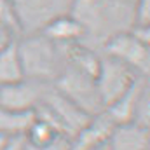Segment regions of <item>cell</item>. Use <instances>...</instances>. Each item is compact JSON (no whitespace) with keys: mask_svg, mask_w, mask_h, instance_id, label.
<instances>
[{"mask_svg":"<svg viewBox=\"0 0 150 150\" xmlns=\"http://www.w3.org/2000/svg\"><path fill=\"white\" fill-rule=\"evenodd\" d=\"M16 49L26 79L52 84L65 67L61 47L40 32L18 37Z\"/></svg>","mask_w":150,"mask_h":150,"instance_id":"obj_1","label":"cell"},{"mask_svg":"<svg viewBox=\"0 0 150 150\" xmlns=\"http://www.w3.org/2000/svg\"><path fill=\"white\" fill-rule=\"evenodd\" d=\"M52 86L68 100H72L77 107H80L86 113L96 115L103 112V103L100 100L94 77L65 65L58 79L52 82Z\"/></svg>","mask_w":150,"mask_h":150,"instance_id":"obj_2","label":"cell"},{"mask_svg":"<svg viewBox=\"0 0 150 150\" xmlns=\"http://www.w3.org/2000/svg\"><path fill=\"white\" fill-rule=\"evenodd\" d=\"M103 54L127 65L138 75L147 77L150 74V45L138 40L129 30L117 32L103 44Z\"/></svg>","mask_w":150,"mask_h":150,"instance_id":"obj_3","label":"cell"},{"mask_svg":"<svg viewBox=\"0 0 150 150\" xmlns=\"http://www.w3.org/2000/svg\"><path fill=\"white\" fill-rule=\"evenodd\" d=\"M142 75H138L134 70H131L127 65L113 59L110 56L101 54L100 70L96 74V89L100 94V100L105 107H108L112 101H115L120 94H124Z\"/></svg>","mask_w":150,"mask_h":150,"instance_id":"obj_4","label":"cell"},{"mask_svg":"<svg viewBox=\"0 0 150 150\" xmlns=\"http://www.w3.org/2000/svg\"><path fill=\"white\" fill-rule=\"evenodd\" d=\"M21 26V35L37 33L51 19L68 14L74 0H11Z\"/></svg>","mask_w":150,"mask_h":150,"instance_id":"obj_5","label":"cell"},{"mask_svg":"<svg viewBox=\"0 0 150 150\" xmlns=\"http://www.w3.org/2000/svg\"><path fill=\"white\" fill-rule=\"evenodd\" d=\"M47 84L32 79H21L0 86V108L7 110H35L42 101Z\"/></svg>","mask_w":150,"mask_h":150,"instance_id":"obj_6","label":"cell"},{"mask_svg":"<svg viewBox=\"0 0 150 150\" xmlns=\"http://www.w3.org/2000/svg\"><path fill=\"white\" fill-rule=\"evenodd\" d=\"M113 124L110 117L105 113V110L96 115H91V119L75 133L72 138L74 150H93L100 145H105L108 142V136L113 129Z\"/></svg>","mask_w":150,"mask_h":150,"instance_id":"obj_7","label":"cell"},{"mask_svg":"<svg viewBox=\"0 0 150 150\" xmlns=\"http://www.w3.org/2000/svg\"><path fill=\"white\" fill-rule=\"evenodd\" d=\"M107 147L108 150H150V127L133 122L115 124Z\"/></svg>","mask_w":150,"mask_h":150,"instance_id":"obj_8","label":"cell"},{"mask_svg":"<svg viewBox=\"0 0 150 150\" xmlns=\"http://www.w3.org/2000/svg\"><path fill=\"white\" fill-rule=\"evenodd\" d=\"M40 33H44L49 40H52L54 44H59V45L72 44V42H84L86 40V32H84L82 25L70 12L51 19L40 30Z\"/></svg>","mask_w":150,"mask_h":150,"instance_id":"obj_9","label":"cell"},{"mask_svg":"<svg viewBox=\"0 0 150 150\" xmlns=\"http://www.w3.org/2000/svg\"><path fill=\"white\" fill-rule=\"evenodd\" d=\"M147 84H149V79L140 77L124 94H120L115 101H112L108 107H105V113L110 117L113 124H127L133 120V112H134L136 101Z\"/></svg>","mask_w":150,"mask_h":150,"instance_id":"obj_10","label":"cell"},{"mask_svg":"<svg viewBox=\"0 0 150 150\" xmlns=\"http://www.w3.org/2000/svg\"><path fill=\"white\" fill-rule=\"evenodd\" d=\"M35 120V110H7L0 108V133L7 138L25 136Z\"/></svg>","mask_w":150,"mask_h":150,"instance_id":"obj_11","label":"cell"},{"mask_svg":"<svg viewBox=\"0 0 150 150\" xmlns=\"http://www.w3.org/2000/svg\"><path fill=\"white\" fill-rule=\"evenodd\" d=\"M25 79L23 68L19 63V56H18V49H16V40L4 47L0 51V86L16 82Z\"/></svg>","mask_w":150,"mask_h":150,"instance_id":"obj_12","label":"cell"},{"mask_svg":"<svg viewBox=\"0 0 150 150\" xmlns=\"http://www.w3.org/2000/svg\"><path fill=\"white\" fill-rule=\"evenodd\" d=\"M56 134H61V133L51 122H47L45 119L38 117L37 113H35V120L32 122L30 129L26 131L25 142H26V145L30 149L38 150V149H42V147H45L47 143H51L56 138Z\"/></svg>","mask_w":150,"mask_h":150,"instance_id":"obj_13","label":"cell"},{"mask_svg":"<svg viewBox=\"0 0 150 150\" xmlns=\"http://www.w3.org/2000/svg\"><path fill=\"white\" fill-rule=\"evenodd\" d=\"M133 124H138V126H143V127H150V89L149 84L145 86V89L142 91L138 101H136V107H134V112H133Z\"/></svg>","mask_w":150,"mask_h":150,"instance_id":"obj_14","label":"cell"},{"mask_svg":"<svg viewBox=\"0 0 150 150\" xmlns=\"http://www.w3.org/2000/svg\"><path fill=\"white\" fill-rule=\"evenodd\" d=\"M0 23H4L9 30H12L16 37H21L19 19L11 0H0Z\"/></svg>","mask_w":150,"mask_h":150,"instance_id":"obj_15","label":"cell"},{"mask_svg":"<svg viewBox=\"0 0 150 150\" xmlns=\"http://www.w3.org/2000/svg\"><path fill=\"white\" fill-rule=\"evenodd\" d=\"M133 25H150V0H134Z\"/></svg>","mask_w":150,"mask_h":150,"instance_id":"obj_16","label":"cell"},{"mask_svg":"<svg viewBox=\"0 0 150 150\" xmlns=\"http://www.w3.org/2000/svg\"><path fill=\"white\" fill-rule=\"evenodd\" d=\"M38 150H74V143H72L70 136H67V134H56V138L51 143H47L45 147H42V149H38Z\"/></svg>","mask_w":150,"mask_h":150,"instance_id":"obj_17","label":"cell"},{"mask_svg":"<svg viewBox=\"0 0 150 150\" xmlns=\"http://www.w3.org/2000/svg\"><path fill=\"white\" fill-rule=\"evenodd\" d=\"M16 38H18V37L14 35V32H12V30H9L4 23H0V51H2L4 47L11 45Z\"/></svg>","mask_w":150,"mask_h":150,"instance_id":"obj_18","label":"cell"},{"mask_svg":"<svg viewBox=\"0 0 150 150\" xmlns=\"http://www.w3.org/2000/svg\"><path fill=\"white\" fill-rule=\"evenodd\" d=\"M25 149H26L25 136H16V138H9L4 150H25Z\"/></svg>","mask_w":150,"mask_h":150,"instance_id":"obj_19","label":"cell"},{"mask_svg":"<svg viewBox=\"0 0 150 150\" xmlns=\"http://www.w3.org/2000/svg\"><path fill=\"white\" fill-rule=\"evenodd\" d=\"M7 142H9V138H7L5 134H2V133H0V150H4V149H5Z\"/></svg>","mask_w":150,"mask_h":150,"instance_id":"obj_20","label":"cell"},{"mask_svg":"<svg viewBox=\"0 0 150 150\" xmlns=\"http://www.w3.org/2000/svg\"><path fill=\"white\" fill-rule=\"evenodd\" d=\"M93 150H108V147H107V143H105V145H100V147H96V149H93Z\"/></svg>","mask_w":150,"mask_h":150,"instance_id":"obj_21","label":"cell"},{"mask_svg":"<svg viewBox=\"0 0 150 150\" xmlns=\"http://www.w3.org/2000/svg\"><path fill=\"white\" fill-rule=\"evenodd\" d=\"M113 2H122V4H134V0H113Z\"/></svg>","mask_w":150,"mask_h":150,"instance_id":"obj_22","label":"cell"},{"mask_svg":"<svg viewBox=\"0 0 150 150\" xmlns=\"http://www.w3.org/2000/svg\"><path fill=\"white\" fill-rule=\"evenodd\" d=\"M25 150H32V149H30V147H28V145H26V149H25Z\"/></svg>","mask_w":150,"mask_h":150,"instance_id":"obj_23","label":"cell"}]
</instances>
